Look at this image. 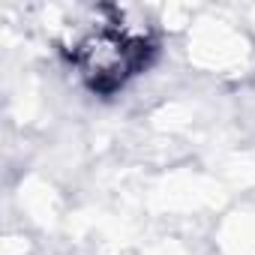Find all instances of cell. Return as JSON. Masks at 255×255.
<instances>
[{
  "instance_id": "cell-1",
  "label": "cell",
  "mask_w": 255,
  "mask_h": 255,
  "mask_svg": "<svg viewBox=\"0 0 255 255\" xmlns=\"http://www.w3.org/2000/svg\"><path fill=\"white\" fill-rule=\"evenodd\" d=\"M150 51L153 48L144 30L135 33L120 18H111V21H93L90 30L72 42V63L93 90L111 93L123 87L147 63Z\"/></svg>"
}]
</instances>
